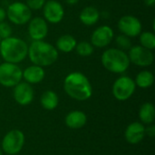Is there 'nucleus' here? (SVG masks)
<instances>
[{"label":"nucleus","mask_w":155,"mask_h":155,"mask_svg":"<svg viewBox=\"0 0 155 155\" xmlns=\"http://www.w3.org/2000/svg\"><path fill=\"white\" fill-rule=\"evenodd\" d=\"M87 117L82 111H72L65 117V124L70 129H80L86 124Z\"/></svg>","instance_id":"obj_17"},{"label":"nucleus","mask_w":155,"mask_h":155,"mask_svg":"<svg viewBox=\"0 0 155 155\" xmlns=\"http://www.w3.org/2000/svg\"><path fill=\"white\" fill-rule=\"evenodd\" d=\"M125 139L131 144L139 143L145 135V127L138 122L133 123L125 130Z\"/></svg>","instance_id":"obj_15"},{"label":"nucleus","mask_w":155,"mask_h":155,"mask_svg":"<svg viewBox=\"0 0 155 155\" xmlns=\"http://www.w3.org/2000/svg\"><path fill=\"white\" fill-rule=\"evenodd\" d=\"M100 13L94 6H85L79 15L80 21L85 25H94L98 22Z\"/></svg>","instance_id":"obj_18"},{"label":"nucleus","mask_w":155,"mask_h":155,"mask_svg":"<svg viewBox=\"0 0 155 155\" xmlns=\"http://www.w3.org/2000/svg\"><path fill=\"white\" fill-rule=\"evenodd\" d=\"M65 2L68 5H75L79 2V0H65Z\"/></svg>","instance_id":"obj_31"},{"label":"nucleus","mask_w":155,"mask_h":155,"mask_svg":"<svg viewBox=\"0 0 155 155\" xmlns=\"http://www.w3.org/2000/svg\"><path fill=\"white\" fill-rule=\"evenodd\" d=\"M27 56L33 64L45 67L55 63L58 58V51L53 45L43 40L33 41L28 46Z\"/></svg>","instance_id":"obj_2"},{"label":"nucleus","mask_w":155,"mask_h":155,"mask_svg":"<svg viewBox=\"0 0 155 155\" xmlns=\"http://www.w3.org/2000/svg\"><path fill=\"white\" fill-rule=\"evenodd\" d=\"M45 0H26V5L31 10H39L43 8L44 5L45 4Z\"/></svg>","instance_id":"obj_27"},{"label":"nucleus","mask_w":155,"mask_h":155,"mask_svg":"<svg viewBox=\"0 0 155 155\" xmlns=\"http://www.w3.org/2000/svg\"><path fill=\"white\" fill-rule=\"evenodd\" d=\"M114 39V31L108 25H102L96 28L91 36V44L93 46L104 48L111 44Z\"/></svg>","instance_id":"obj_12"},{"label":"nucleus","mask_w":155,"mask_h":155,"mask_svg":"<svg viewBox=\"0 0 155 155\" xmlns=\"http://www.w3.org/2000/svg\"><path fill=\"white\" fill-rule=\"evenodd\" d=\"M6 17V12L3 7H0V23L4 22Z\"/></svg>","instance_id":"obj_29"},{"label":"nucleus","mask_w":155,"mask_h":155,"mask_svg":"<svg viewBox=\"0 0 155 155\" xmlns=\"http://www.w3.org/2000/svg\"><path fill=\"white\" fill-rule=\"evenodd\" d=\"M23 71L15 64L5 62L0 64V84L5 87H15L21 82Z\"/></svg>","instance_id":"obj_5"},{"label":"nucleus","mask_w":155,"mask_h":155,"mask_svg":"<svg viewBox=\"0 0 155 155\" xmlns=\"http://www.w3.org/2000/svg\"><path fill=\"white\" fill-rule=\"evenodd\" d=\"M144 4L147 5V6H153L155 4V0H143Z\"/></svg>","instance_id":"obj_30"},{"label":"nucleus","mask_w":155,"mask_h":155,"mask_svg":"<svg viewBox=\"0 0 155 155\" xmlns=\"http://www.w3.org/2000/svg\"><path fill=\"white\" fill-rule=\"evenodd\" d=\"M148 134L150 137H153L155 134V126L154 125H152V126H149L147 129H145V134Z\"/></svg>","instance_id":"obj_28"},{"label":"nucleus","mask_w":155,"mask_h":155,"mask_svg":"<svg viewBox=\"0 0 155 155\" xmlns=\"http://www.w3.org/2000/svg\"><path fill=\"white\" fill-rule=\"evenodd\" d=\"M48 34V25L42 17L31 18L28 25V35L33 41L44 40Z\"/></svg>","instance_id":"obj_13"},{"label":"nucleus","mask_w":155,"mask_h":155,"mask_svg":"<svg viewBox=\"0 0 155 155\" xmlns=\"http://www.w3.org/2000/svg\"><path fill=\"white\" fill-rule=\"evenodd\" d=\"M136 88L134 80L129 76H121L114 82L113 85V94L119 101L129 99L134 93Z\"/></svg>","instance_id":"obj_8"},{"label":"nucleus","mask_w":155,"mask_h":155,"mask_svg":"<svg viewBox=\"0 0 155 155\" xmlns=\"http://www.w3.org/2000/svg\"><path fill=\"white\" fill-rule=\"evenodd\" d=\"M115 43H116V45L118 46V49L123 50L124 52L126 50H129L132 47V42H131L130 37L123 34L116 36Z\"/></svg>","instance_id":"obj_25"},{"label":"nucleus","mask_w":155,"mask_h":155,"mask_svg":"<svg viewBox=\"0 0 155 155\" xmlns=\"http://www.w3.org/2000/svg\"><path fill=\"white\" fill-rule=\"evenodd\" d=\"M25 135L19 130H12L8 132L2 142V149L8 155H15L24 147Z\"/></svg>","instance_id":"obj_7"},{"label":"nucleus","mask_w":155,"mask_h":155,"mask_svg":"<svg viewBox=\"0 0 155 155\" xmlns=\"http://www.w3.org/2000/svg\"><path fill=\"white\" fill-rule=\"evenodd\" d=\"M74 49L80 56H84V57L90 56L94 53L93 45L87 41H82L80 43H77Z\"/></svg>","instance_id":"obj_24"},{"label":"nucleus","mask_w":155,"mask_h":155,"mask_svg":"<svg viewBox=\"0 0 155 155\" xmlns=\"http://www.w3.org/2000/svg\"><path fill=\"white\" fill-rule=\"evenodd\" d=\"M27 52L28 45L21 38L10 36L0 43V54L5 62L17 64L25 59Z\"/></svg>","instance_id":"obj_3"},{"label":"nucleus","mask_w":155,"mask_h":155,"mask_svg":"<svg viewBox=\"0 0 155 155\" xmlns=\"http://www.w3.org/2000/svg\"><path fill=\"white\" fill-rule=\"evenodd\" d=\"M12 35V27L11 25L6 22H1L0 23V38L5 39L10 37Z\"/></svg>","instance_id":"obj_26"},{"label":"nucleus","mask_w":155,"mask_h":155,"mask_svg":"<svg viewBox=\"0 0 155 155\" xmlns=\"http://www.w3.org/2000/svg\"><path fill=\"white\" fill-rule=\"evenodd\" d=\"M104 67L114 74L124 73L130 65V60L126 52L118 48H109L105 50L101 57Z\"/></svg>","instance_id":"obj_4"},{"label":"nucleus","mask_w":155,"mask_h":155,"mask_svg":"<svg viewBox=\"0 0 155 155\" xmlns=\"http://www.w3.org/2000/svg\"><path fill=\"white\" fill-rule=\"evenodd\" d=\"M76 39L71 35H64L56 41V47L63 53H70L74 50L76 46Z\"/></svg>","instance_id":"obj_19"},{"label":"nucleus","mask_w":155,"mask_h":155,"mask_svg":"<svg viewBox=\"0 0 155 155\" xmlns=\"http://www.w3.org/2000/svg\"><path fill=\"white\" fill-rule=\"evenodd\" d=\"M118 28L123 35L129 37H136L142 33V23L137 17L127 15L120 18Z\"/></svg>","instance_id":"obj_10"},{"label":"nucleus","mask_w":155,"mask_h":155,"mask_svg":"<svg viewBox=\"0 0 155 155\" xmlns=\"http://www.w3.org/2000/svg\"><path fill=\"white\" fill-rule=\"evenodd\" d=\"M40 102H41V105L43 106L44 109L51 111L57 107L59 99H58L57 94L54 92L48 90V91H45L43 93V94L41 95V98H40Z\"/></svg>","instance_id":"obj_20"},{"label":"nucleus","mask_w":155,"mask_h":155,"mask_svg":"<svg viewBox=\"0 0 155 155\" xmlns=\"http://www.w3.org/2000/svg\"><path fill=\"white\" fill-rule=\"evenodd\" d=\"M15 101L20 105H27L34 99V90L30 84L20 82L14 88Z\"/></svg>","instance_id":"obj_14"},{"label":"nucleus","mask_w":155,"mask_h":155,"mask_svg":"<svg viewBox=\"0 0 155 155\" xmlns=\"http://www.w3.org/2000/svg\"><path fill=\"white\" fill-rule=\"evenodd\" d=\"M140 44L143 47L149 50L155 48V35L152 32H143L140 35Z\"/></svg>","instance_id":"obj_23"},{"label":"nucleus","mask_w":155,"mask_h":155,"mask_svg":"<svg viewBox=\"0 0 155 155\" xmlns=\"http://www.w3.org/2000/svg\"><path fill=\"white\" fill-rule=\"evenodd\" d=\"M43 14L45 21L51 24H58L64 18V9L58 1L49 0L43 6Z\"/></svg>","instance_id":"obj_11"},{"label":"nucleus","mask_w":155,"mask_h":155,"mask_svg":"<svg viewBox=\"0 0 155 155\" xmlns=\"http://www.w3.org/2000/svg\"><path fill=\"white\" fill-rule=\"evenodd\" d=\"M45 73L43 67L38 65H31L23 71V78L28 84H38L45 78Z\"/></svg>","instance_id":"obj_16"},{"label":"nucleus","mask_w":155,"mask_h":155,"mask_svg":"<svg viewBox=\"0 0 155 155\" xmlns=\"http://www.w3.org/2000/svg\"><path fill=\"white\" fill-rule=\"evenodd\" d=\"M139 117L143 124H151L153 123L155 118V108L153 104H143L139 111Z\"/></svg>","instance_id":"obj_21"},{"label":"nucleus","mask_w":155,"mask_h":155,"mask_svg":"<svg viewBox=\"0 0 155 155\" xmlns=\"http://www.w3.org/2000/svg\"><path fill=\"white\" fill-rule=\"evenodd\" d=\"M1 41H2V39H1V38H0V43H1Z\"/></svg>","instance_id":"obj_33"},{"label":"nucleus","mask_w":155,"mask_h":155,"mask_svg":"<svg viewBox=\"0 0 155 155\" xmlns=\"http://www.w3.org/2000/svg\"><path fill=\"white\" fill-rule=\"evenodd\" d=\"M64 89L71 98L77 101H86L93 94V88L89 79L80 72L70 73L65 77Z\"/></svg>","instance_id":"obj_1"},{"label":"nucleus","mask_w":155,"mask_h":155,"mask_svg":"<svg viewBox=\"0 0 155 155\" xmlns=\"http://www.w3.org/2000/svg\"><path fill=\"white\" fill-rule=\"evenodd\" d=\"M5 12L9 21L17 25H25L32 18V10L22 2H15L9 5Z\"/></svg>","instance_id":"obj_6"},{"label":"nucleus","mask_w":155,"mask_h":155,"mask_svg":"<svg viewBox=\"0 0 155 155\" xmlns=\"http://www.w3.org/2000/svg\"><path fill=\"white\" fill-rule=\"evenodd\" d=\"M153 82H154V76L153 74L150 71L140 72L134 80L135 85L141 88H148L153 85Z\"/></svg>","instance_id":"obj_22"},{"label":"nucleus","mask_w":155,"mask_h":155,"mask_svg":"<svg viewBox=\"0 0 155 155\" xmlns=\"http://www.w3.org/2000/svg\"><path fill=\"white\" fill-rule=\"evenodd\" d=\"M0 155H3V153H2V150L0 149Z\"/></svg>","instance_id":"obj_32"},{"label":"nucleus","mask_w":155,"mask_h":155,"mask_svg":"<svg viewBox=\"0 0 155 155\" xmlns=\"http://www.w3.org/2000/svg\"><path fill=\"white\" fill-rule=\"evenodd\" d=\"M128 57L130 63L141 67H146L153 64L154 55L152 50L143 47L142 45H134L129 49Z\"/></svg>","instance_id":"obj_9"}]
</instances>
